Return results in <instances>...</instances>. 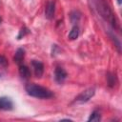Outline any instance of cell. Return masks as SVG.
<instances>
[{
    "instance_id": "cell-1",
    "label": "cell",
    "mask_w": 122,
    "mask_h": 122,
    "mask_svg": "<svg viewBox=\"0 0 122 122\" xmlns=\"http://www.w3.org/2000/svg\"><path fill=\"white\" fill-rule=\"evenodd\" d=\"M92 9L98 13V15L104 19L112 29L118 28V21L112 12L110 6L107 4L106 0H89Z\"/></svg>"
},
{
    "instance_id": "cell-14",
    "label": "cell",
    "mask_w": 122,
    "mask_h": 122,
    "mask_svg": "<svg viewBox=\"0 0 122 122\" xmlns=\"http://www.w3.org/2000/svg\"><path fill=\"white\" fill-rule=\"evenodd\" d=\"M28 33H30V30H29L28 28H26V27L22 28V29L20 30V31H19V34H18V36H17V39L23 38V37H24L25 35H27Z\"/></svg>"
},
{
    "instance_id": "cell-10",
    "label": "cell",
    "mask_w": 122,
    "mask_h": 122,
    "mask_svg": "<svg viewBox=\"0 0 122 122\" xmlns=\"http://www.w3.org/2000/svg\"><path fill=\"white\" fill-rule=\"evenodd\" d=\"M78 35H79V28L77 26H73L68 34V38L70 40H75L78 37Z\"/></svg>"
},
{
    "instance_id": "cell-4",
    "label": "cell",
    "mask_w": 122,
    "mask_h": 122,
    "mask_svg": "<svg viewBox=\"0 0 122 122\" xmlns=\"http://www.w3.org/2000/svg\"><path fill=\"white\" fill-rule=\"evenodd\" d=\"M67 72L66 71L62 68V67H56L55 71H54V79L57 83L61 84L65 81V79L67 78Z\"/></svg>"
},
{
    "instance_id": "cell-6",
    "label": "cell",
    "mask_w": 122,
    "mask_h": 122,
    "mask_svg": "<svg viewBox=\"0 0 122 122\" xmlns=\"http://www.w3.org/2000/svg\"><path fill=\"white\" fill-rule=\"evenodd\" d=\"M31 66L34 71V74L36 77H41L44 72V65L42 62L38 60H32L31 61Z\"/></svg>"
},
{
    "instance_id": "cell-12",
    "label": "cell",
    "mask_w": 122,
    "mask_h": 122,
    "mask_svg": "<svg viewBox=\"0 0 122 122\" xmlns=\"http://www.w3.org/2000/svg\"><path fill=\"white\" fill-rule=\"evenodd\" d=\"M80 17H81V14H80V12L77 11V10H73V11H71V14H70V18H71V21L72 24L77 23V22L79 21Z\"/></svg>"
},
{
    "instance_id": "cell-2",
    "label": "cell",
    "mask_w": 122,
    "mask_h": 122,
    "mask_svg": "<svg viewBox=\"0 0 122 122\" xmlns=\"http://www.w3.org/2000/svg\"><path fill=\"white\" fill-rule=\"evenodd\" d=\"M25 90L27 93L32 97L40 98V99H47L53 96V93L47 88L42 87L40 85L34 84V83H29L26 85Z\"/></svg>"
},
{
    "instance_id": "cell-16",
    "label": "cell",
    "mask_w": 122,
    "mask_h": 122,
    "mask_svg": "<svg viewBox=\"0 0 122 122\" xmlns=\"http://www.w3.org/2000/svg\"><path fill=\"white\" fill-rule=\"evenodd\" d=\"M117 2H118V4L120 5V4H121V2H122V0H117Z\"/></svg>"
},
{
    "instance_id": "cell-13",
    "label": "cell",
    "mask_w": 122,
    "mask_h": 122,
    "mask_svg": "<svg viewBox=\"0 0 122 122\" xmlns=\"http://www.w3.org/2000/svg\"><path fill=\"white\" fill-rule=\"evenodd\" d=\"M100 120H101V114L97 111L92 112V113L91 114V116L88 119V121H96V122L97 121H100Z\"/></svg>"
},
{
    "instance_id": "cell-7",
    "label": "cell",
    "mask_w": 122,
    "mask_h": 122,
    "mask_svg": "<svg viewBox=\"0 0 122 122\" xmlns=\"http://www.w3.org/2000/svg\"><path fill=\"white\" fill-rule=\"evenodd\" d=\"M13 109V103L10 100V98L2 96L0 97V110L4 111H10Z\"/></svg>"
},
{
    "instance_id": "cell-3",
    "label": "cell",
    "mask_w": 122,
    "mask_h": 122,
    "mask_svg": "<svg viewBox=\"0 0 122 122\" xmlns=\"http://www.w3.org/2000/svg\"><path fill=\"white\" fill-rule=\"evenodd\" d=\"M95 93V89L94 88H88L87 90L83 91L81 93H79L76 98H75V102L77 103H85L88 102Z\"/></svg>"
},
{
    "instance_id": "cell-9",
    "label": "cell",
    "mask_w": 122,
    "mask_h": 122,
    "mask_svg": "<svg viewBox=\"0 0 122 122\" xmlns=\"http://www.w3.org/2000/svg\"><path fill=\"white\" fill-rule=\"evenodd\" d=\"M19 74L23 79H28L30 77V71L26 65H19Z\"/></svg>"
},
{
    "instance_id": "cell-15",
    "label": "cell",
    "mask_w": 122,
    "mask_h": 122,
    "mask_svg": "<svg viewBox=\"0 0 122 122\" xmlns=\"http://www.w3.org/2000/svg\"><path fill=\"white\" fill-rule=\"evenodd\" d=\"M8 67V60L5 56L0 55V68H6Z\"/></svg>"
},
{
    "instance_id": "cell-11",
    "label": "cell",
    "mask_w": 122,
    "mask_h": 122,
    "mask_svg": "<svg viewBox=\"0 0 122 122\" xmlns=\"http://www.w3.org/2000/svg\"><path fill=\"white\" fill-rule=\"evenodd\" d=\"M107 82H108V85L110 87H114V85L117 83V78H116V75L113 74V73H107Z\"/></svg>"
},
{
    "instance_id": "cell-8",
    "label": "cell",
    "mask_w": 122,
    "mask_h": 122,
    "mask_svg": "<svg viewBox=\"0 0 122 122\" xmlns=\"http://www.w3.org/2000/svg\"><path fill=\"white\" fill-rule=\"evenodd\" d=\"M24 57H25V51L23 49H18L14 54V57H13V61L18 64V65H21L23 60H24Z\"/></svg>"
},
{
    "instance_id": "cell-5",
    "label": "cell",
    "mask_w": 122,
    "mask_h": 122,
    "mask_svg": "<svg viewBox=\"0 0 122 122\" xmlns=\"http://www.w3.org/2000/svg\"><path fill=\"white\" fill-rule=\"evenodd\" d=\"M55 13V2L53 0L48 2L46 9H45V17L49 20H51L54 17Z\"/></svg>"
},
{
    "instance_id": "cell-17",
    "label": "cell",
    "mask_w": 122,
    "mask_h": 122,
    "mask_svg": "<svg viewBox=\"0 0 122 122\" xmlns=\"http://www.w3.org/2000/svg\"><path fill=\"white\" fill-rule=\"evenodd\" d=\"M0 21H1V20H0Z\"/></svg>"
}]
</instances>
